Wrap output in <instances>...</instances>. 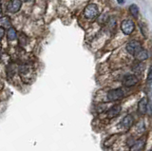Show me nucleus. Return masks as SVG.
Here are the masks:
<instances>
[{
    "mask_svg": "<svg viewBox=\"0 0 152 151\" xmlns=\"http://www.w3.org/2000/svg\"><path fill=\"white\" fill-rule=\"evenodd\" d=\"M124 96H125V94L121 88L112 89V90H109L107 92V99L109 101H119L123 99Z\"/></svg>",
    "mask_w": 152,
    "mask_h": 151,
    "instance_id": "5",
    "label": "nucleus"
},
{
    "mask_svg": "<svg viewBox=\"0 0 152 151\" xmlns=\"http://www.w3.org/2000/svg\"><path fill=\"white\" fill-rule=\"evenodd\" d=\"M3 36H4V28L0 27V37L3 38Z\"/></svg>",
    "mask_w": 152,
    "mask_h": 151,
    "instance_id": "17",
    "label": "nucleus"
},
{
    "mask_svg": "<svg viewBox=\"0 0 152 151\" xmlns=\"http://www.w3.org/2000/svg\"><path fill=\"white\" fill-rule=\"evenodd\" d=\"M18 70H19V75H20L25 83H31L33 80V78H34V73H33L32 69L28 66L26 65L20 66Z\"/></svg>",
    "mask_w": 152,
    "mask_h": 151,
    "instance_id": "1",
    "label": "nucleus"
},
{
    "mask_svg": "<svg viewBox=\"0 0 152 151\" xmlns=\"http://www.w3.org/2000/svg\"><path fill=\"white\" fill-rule=\"evenodd\" d=\"M142 50V49L141 43H140V42H138V41H135V40L130 41L129 43L126 45V50H127V53H129V54H131V55L136 56Z\"/></svg>",
    "mask_w": 152,
    "mask_h": 151,
    "instance_id": "3",
    "label": "nucleus"
},
{
    "mask_svg": "<svg viewBox=\"0 0 152 151\" xmlns=\"http://www.w3.org/2000/svg\"><path fill=\"white\" fill-rule=\"evenodd\" d=\"M129 12L132 15V16H134V17H137L138 15H139V9H138L137 5H135V4H132L129 7Z\"/></svg>",
    "mask_w": 152,
    "mask_h": 151,
    "instance_id": "15",
    "label": "nucleus"
},
{
    "mask_svg": "<svg viewBox=\"0 0 152 151\" xmlns=\"http://www.w3.org/2000/svg\"><path fill=\"white\" fill-rule=\"evenodd\" d=\"M152 81V67L150 68V70H149V73H148V76H147V82H151Z\"/></svg>",
    "mask_w": 152,
    "mask_h": 151,
    "instance_id": "16",
    "label": "nucleus"
},
{
    "mask_svg": "<svg viewBox=\"0 0 152 151\" xmlns=\"http://www.w3.org/2000/svg\"><path fill=\"white\" fill-rule=\"evenodd\" d=\"M121 125H122V126H123L125 129L130 128L131 125H133V118H132L130 115H126V116L123 119Z\"/></svg>",
    "mask_w": 152,
    "mask_h": 151,
    "instance_id": "9",
    "label": "nucleus"
},
{
    "mask_svg": "<svg viewBox=\"0 0 152 151\" xmlns=\"http://www.w3.org/2000/svg\"><path fill=\"white\" fill-rule=\"evenodd\" d=\"M84 15L88 20H92L99 15V10L95 4H88L84 10Z\"/></svg>",
    "mask_w": 152,
    "mask_h": 151,
    "instance_id": "2",
    "label": "nucleus"
},
{
    "mask_svg": "<svg viewBox=\"0 0 152 151\" xmlns=\"http://www.w3.org/2000/svg\"><path fill=\"white\" fill-rule=\"evenodd\" d=\"M144 144H145V142L144 141H137L135 144H133V145H131L130 147V151H141L144 147Z\"/></svg>",
    "mask_w": 152,
    "mask_h": 151,
    "instance_id": "11",
    "label": "nucleus"
},
{
    "mask_svg": "<svg viewBox=\"0 0 152 151\" xmlns=\"http://www.w3.org/2000/svg\"><path fill=\"white\" fill-rule=\"evenodd\" d=\"M125 1H126V0H117V2H118L119 4H121V5H122V4L125 3Z\"/></svg>",
    "mask_w": 152,
    "mask_h": 151,
    "instance_id": "18",
    "label": "nucleus"
},
{
    "mask_svg": "<svg viewBox=\"0 0 152 151\" xmlns=\"http://www.w3.org/2000/svg\"><path fill=\"white\" fill-rule=\"evenodd\" d=\"M21 6H22L21 0H11V1L9 2L8 6H7V10L10 12L15 13V12L20 11Z\"/></svg>",
    "mask_w": 152,
    "mask_h": 151,
    "instance_id": "6",
    "label": "nucleus"
},
{
    "mask_svg": "<svg viewBox=\"0 0 152 151\" xmlns=\"http://www.w3.org/2000/svg\"><path fill=\"white\" fill-rule=\"evenodd\" d=\"M137 83H138V78L135 75H126L123 79V84L126 87L135 86Z\"/></svg>",
    "mask_w": 152,
    "mask_h": 151,
    "instance_id": "7",
    "label": "nucleus"
},
{
    "mask_svg": "<svg viewBox=\"0 0 152 151\" xmlns=\"http://www.w3.org/2000/svg\"><path fill=\"white\" fill-rule=\"evenodd\" d=\"M134 22L130 19H126V20H124L121 24V30L126 35H129L131 34L133 31H134Z\"/></svg>",
    "mask_w": 152,
    "mask_h": 151,
    "instance_id": "4",
    "label": "nucleus"
},
{
    "mask_svg": "<svg viewBox=\"0 0 152 151\" xmlns=\"http://www.w3.org/2000/svg\"><path fill=\"white\" fill-rule=\"evenodd\" d=\"M135 57H136L137 60H139V61H145V60H146L147 58H148V53H147L146 50H142L140 53L135 56Z\"/></svg>",
    "mask_w": 152,
    "mask_h": 151,
    "instance_id": "12",
    "label": "nucleus"
},
{
    "mask_svg": "<svg viewBox=\"0 0 152 151\" xmlns=\"http://www.w3.org/2000/svg\"><path fill=\"white\" fill-rule=\"evenodd\" d=\"M121 112V107L120 106H115L111 107L110 109L107 111V116L109 118H113V117H116L120 114Z\"/></svg>",
    "mask_w": 152,
    "mask_h": 151,
    "instance_id": "10",
    "label": "nucleus"
},
{
    "mask_svg": "<svg viewBox=\"0 0 152 151\" xmlns=\"http://www.w3.org/2000/svg\"><path fill=\"white\" fill-rule=\"evenodd\" d=\"M25 1H28V0H25Z\"/></svg>",
    "mask_w": 152,
    "mask_h": 151,
    "instance_id": "19",
    "label": "nucleus"
},
{
    "mask_svg": "<svg viewBox=\"0 0 152 151\" xmlns=\"http://www.w3.org/2000/svg\"><path fill=\"white\" fill-rule=\"evenodd\" d=\"M149 151H152V150H149Z\"/></svg>",
    "mask_w": 152,
    "mask_h": 151,
    "instance_id": "20",
    "label": "nucleus"
},
{
    "mask_svg": "<svg viewBox=\"0 0 152 151\" xmlns=\"http://www.w3.org/2000/svg\"><path fill=\"white\" fill-rule=\"evenodd\" d=\"M7 36H8V39L11 40V41L16 39V31L14 30L13 28L9 29L8 31H7Z\"/></svg>",
    "mask_w": 152,
    "mask_h": 151,
    "instance_id": "14",
    "label": "nucleus"
},
{
    "mask_svg": "<svg viewBox=\"0 0 152 151\" xmlns=\"http://www.w3.org/2000/svg\"><path fill=\"white\" fill-rule=\"evenodd\" d=\"M146 109H147V100L145 98H144L138 104V111H139L140 114L144 115L146 112Z\"/></svg>",
    "mask_w": 152,
    "mask_h": 151,
    "instance_id": "8",
    "label": "nucleus"
},
{
    "mask_svg": "<svg viewBox=\"0 0 152 151\" xmlns=\"http://www.w3.org/2000/svg\"><path fill=\"white\" fill-rule=\"evenodd\" d=\"M0 25L3 28H9V29H11V21H10V18L7 16H2L1 19H0Z\"/></svg>",
    "mask_w": 152,
    "mask_h": 151,
    "instance_id": "13",
    "label": "nucleus"
}]
</instances>
